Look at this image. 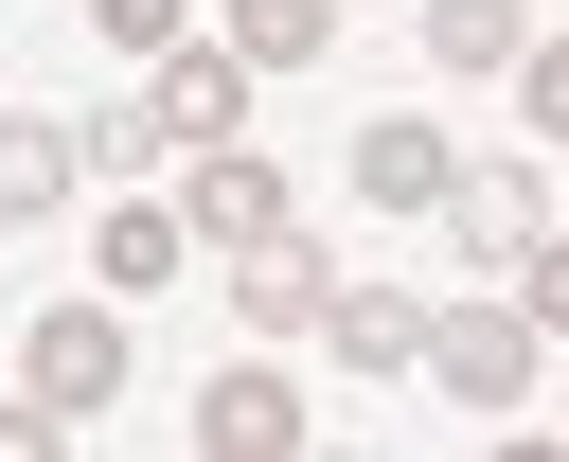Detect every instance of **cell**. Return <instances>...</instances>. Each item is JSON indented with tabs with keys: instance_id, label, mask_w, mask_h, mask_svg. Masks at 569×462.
<instances>
[{
	"instance_id": "1",
	"label": "cell",
	"mask_w": 569,
	"mask_h": 462,
	"mask_svg": "<svg viewBox=\"0 0 569 462\" xmlns=\"http://www.w3.org/2000/svg\"><path fill=\"white\" fill-rule=\"evenodd\" d=\"M409 373H427L445 409H533V373H551V320H533L516 284H498V302H427Z\"/></svg>"
},
{
	"instance_id": "2",
	"label": "cell",
	"mask_w": 569,
	"mask_h": 462,
	"mask_svg": "<svg viewBox=\"0 0 569 462\" xmlns=\"http://www.w3.org/2000/svg\"><path fill=\"white\" fill-rule=\"evenodd\" d=\"M124 373H142V338H124V302H53V320L18 338V391H36L53 426H89V409H124Z\"/></svg>"
},
{
	"instance_id": "3",
	"label": "cell",
	"mask_w": 569,
	"mask_h": 462,
	"mask_svg": "<svg viewBox=\"0 0 569 462\" xmlns=\"http://www.w3.org/2000/svg\"><path fill=\"white\" fill-rule=\"evenodd\" d=\"M249 89H267V71H231V53H196V36L142 53V124H160L178 160H196V142H249Z\"/></svg>"
},
{
	"instance_id": "4",
	"label": "cell",
	"mask_w": 569,
	"mask_h": 462,
	"mask_svg": "<svg viewBox=\"0 0 569 462\" xmlns=\"http://www.w3.org/2000/svg\"><path fill=\"white\" fill-rule=\"evenodd\" d=\"M196 444H213V462H302V391H284L267 355H231V373L196 391Z\"/></svg>"
},
{
	"instance_id": "5",
	"label": "cell",
	"mask_w": 569,
	"mask_h": 462,
	"mask_svg": "<svg viewBox=\"0 0 569 462\" xmlns=\"http://www.w3.org/2000/svg\"><path fill=\"white\" fill-rule=\"evenodd\" d=\"M178 231H196V249H267V231H284V178H267L249 142H196V195H178Z\"/></svg>"
},
{
	"instance_id": "6",
	"label": "cell",
	"mask_w": 569,
	"mask_h": 462,
	"mask_svg": "<svg viewBox=\"0 0 569 462\" xmlns=\"http://www.w3.org/2000/svg\"><path fill=\"white\" fill-rule=\"evenodd\" d=\"M338 373H409V338H427V284H320V320H302Z\"/></svg>"
},
{
	"instance_id": "7",
	"label": "cell",
	"mask_w": 569,
	"mask_h": 462,
	"mask_svg": "<svg viewBox=\"0 0 569 462\" xmlns=\"http://www.w3.org/2000/svg\"><path fill=\"white\" fill-rule=\"evenodd\" d=\"M445 213H462V249H480V267H533V249H551V178H533V160L445 178Z\"/></svg>"
},
{
	"instance_id": "8",
	"label": "cell",
	"mask_w": 569,
	"mask_h": 462,
	"mask_svg": "<svg viewBox=\"0 0 569 462\" xmlns=\"http://www.w3.org/2000/svg\"><path fill=\"white\" fill-rule=\"evenodd\" d=\"M320 284H338V267H320V249H302V231H267V249H231V320H249V338H267V355H284V338H302V320H320Z\"/></svg>"
},
{
	"instance_id": "9",
	"label": "cell",
	"mask_w": 569,
	"mask_h": 462,
	"mask_svg": "<svg viewBox=\"0 0 569 462\" xmlns=\"http://www.w3.org/2000/svg\"><path fill=\"white\" fill-rule=\"evenodd\" d=\"M445 178H462V142H445V124H427V107H409V124H373V142H356V195H373V213H445Z\"/></svg>"
},
{
	"instance_id": "10",
	"label": "cell",
	"mask_w": 569,
	"mask_h": 462,
	"mask_svg": "<svg viewBox=\"0 0 569 462\" xmlns=\"http://www.w3.org/2000/svg\"><path fill=\"white\" fill-rule=\"evenodd\" d=\"M178 267H196V231H178V213H142V195H124V213H107V249H89V284H107L124 320H142V302L178 284Z\"/></svg>"
},
{
	"instance_id": "11",
	"label": "cell",
	"mask_w": 569,
	"mask_h": 462,
	"mask_svg": "<svg viewBox=\"0 0 569 462\" xmlns=\"http://www.w3.org/2000/svg\"><path fill=\"white\" fill-rule=\"evenodd\" d=\"M71 195H89L71 124H36V107H18V124H0V231H36V213H71Z\"/></svg>"
},
{
	"instance_id": "12",
	"label": "cell",
	"mask_w": 569,
	"mask_h": 462,
	"mask_svg": "<svg viewBox=\"0 0 569 462\" xmlns=\"http://www.w3.org/2000/svg\"><path fill=\"white\" fill-rule=\"evenodd\" d=\"M213 53H231V71H320V53H338V0H231Z\"/></svg>"
},
{
	"instance_id": "13",
	"label": "cell",
	"mask_w": 569,
	"mask_h": 462,
	"mask_svg": "<svg viewBox=\"0 0 569 462\" xmlns=\"http://www.w3.org/2000/svg\"><path fill=\"white\" fill-rule=\"evenodd\" d=\"M427 18V71H516L533 53V0H409Z\"/></svg>"
},
{
	"instance_id": "14",
	"label": "cell",
	"mask_w": 569,
	"mask_h": 462,
	"mask_svg": "<svg viewBox=\"0 0 569 462\" xmlns=\"http://www.w3.org/2000/svg\"><path fill=\"white\" fill-rule=\"evenodd\" d=\"M89 18H107V53H124V71H142V53H178V36H196V0H89Z\"/></svg>"
},
{
	"instance_id": "15",
	"label": "cell",
	"mask_w": 569,
	"mask_h": 462,
	"mask_svg": "<svg viewBox=\"0 0 569 462\" xmlns=\"http://www.w3.org/2000/svg\"><path fill=\"white\" fill-rule=\"evenodd\" d=\"M53 444H71V426H53L36 391H18V409H0V462H53Z\"/></svg>"
},
{
	"instance_id": "16",
	"label": "cell",
	"mask_w": 569,
	"mask_h": 462,
	"mask_svg": "<svg viewBox=\"0 0 569 462\" xmlns=\"http://www.w3.org/2000/svg\"><path fill=\"white\" fill-rule=\"evenodd\" d=\"M0 249H18V231H0Z\"/></svg>"
}]
</instances>
